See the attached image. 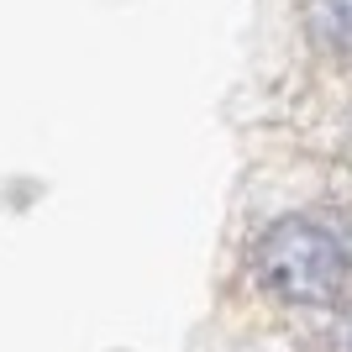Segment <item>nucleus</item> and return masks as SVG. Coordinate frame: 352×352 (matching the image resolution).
Here are the masks:
<instances>
[{
  "label": "nucleus",
  "instance_id": "nucleus-1",
  "mask_svg": "<svg viewBox=\"0 0 352 352\" xmlns=\"http://www.w3.org/2000/svg\"><path fill=\"white\" fill-rule=\"evenodd\" d=\"M258 274L274 294L284 300H300V305H321L342 289V274H347V258H342L337 236L316 226V221H279L268 226L263 248H258Z\"/></svg>",
  "mask_w": 352,
  "mask_h": 352
},
{
  "label": "nucleus",
  "instance_id": "nucleus-2",
  "mask_svg": "<svg viewBox=\"0 0 352 352\" xmlns=\"http://www.w3.org/2000/svg\"><path fill=\"white\" fill-rule=\"evenodd\" d=\"M331 16H337V32L352 43V0H331Z\"/></svg>",
  "mask_w": 352,
  "mask_h": 352
}]
</instances>
